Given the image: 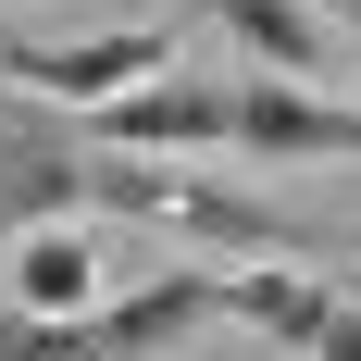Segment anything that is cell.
I'll list each match as a JSON object with an SVG mask.
<instances>
[{
    "label": "cell",
    "mask_w": 361,
    "mask_h": 361,
    "mask_svg": "<svg viewBox=\"0 0 361 361\" xmlns=\"http://www.w3.org/2000/svg\"><path fill=\"white\" fill-rule=\"evenodd\" d=\"M175 25H112V37H37L0 13V75L25 87V100H63V112H100L125 100V87H149V75H175Z\"/></svg>",
    "instance_id": "2"
},
{
    "label": "cell",
    "mask_w": 361,
    "mask_h": 361,
    "mask_svg": "<svg viewBox=\"0 0 361 361\" xmlns=\"http://www.w3.org/2000/svg\"><path fill=\"white\" fill-rule=\"evenodd\" d=\"M237 149L250 162H361V100H312L299 75H237Z\"/></svg>",
    "instance_id": "4"
},
{
    "label": "cell",
    "mask_w": 361,
    "mask_h": 361,
    "mask_svg": "<svg viewBox=\"0 0 361 361\" xmlns=\"http://www.w3.org/2000/svg\"><path fill=\"white\" fill-rule=\"evenodd\" d=\"M312 361H361V312H349V299H336V324H324V349H312Z\"/></svg>",
    "instance_id": "8"
},
{
    "label": "cell",
    "mask_w": 361,
    "mask_h": 361,
    "mask_svg": "<svg viewBox=\"0 0 361 361\" xmlns=\"http://www.w3.org/2000/svg\"><path fill=\"white\" fill-rule=\"evenodd\" d=\"M212 312H224V274H162V287L87 312V361H149V349H175L187 324H212Z\"/></svg>",
    "instance_id": "5"
},
{
    "label": "cell",
    "mask_w": 361,
    "mask_h": 361,
    "mask_svg": "<svg viewBox=\"0 0 361 361\" xmlns=\"http://www.w3.org/2000/svg\"><path fill=\"white\" fill-rule=\"evenodd\" d=\"M100 125V149H237V75H149V87H125V100L87 112Z\"/></svg>",
    "instance_id": "3"
},
{
    "label": "cell",
    "mask_w": 361,
    "mask_h": 361,
    "mask_svg": "<svg viewBox=\"0 0 361 361\" xmlns=\"http://www.w3.org/2000/svg\"><path fill=\"white\" fill-rule=\"evenodd\" d=\"M349 312H361V287H349Z\"/></svg>",
    "instance_id": "10"
},
{
    "label": "cell",
    "mask_w": 361,
    "mask_h": 361,
    "mask_svg": "<svg viewBox=\"0 0 361 361\" xmlns=\"http://www.w3.org/2000/svg\"><path fill=\"white\" fill-rule=\"evenodd\" d=\"M75 212H125V224H175L200 250H274V262H336L324 224L262 212L250 187L187 175V162H125V149H75L50 125H0V237H37V224Z\"/></svg>",
    "instance_id": "1"
},
{
    "label": "cell",
    "mask_w": 361,
    "mask_h": 361,
    "mask_svg": "<svg viewBox=\"0 0 361 361\" xmlns=\"http://www.w3.org/2000/svg\"><path fill=\"white\" fill-rule=\"evenodd\" d=\"M336 299H349L336 274H287V262H274V274H224V312H237V324H262L274 349H299V361L324 349V324H336Z\"/></svg>",
    "instance_id": "7"
},
{
    "label": "cell",
    "mask_w": 361,
    "mask_h": 361,
    "mask_svg": "<svg viewBox=\"0 0 361 361\" xmlns=\"http://www.w3.org/2000/svg\"><path fill=\"white\" fill-rule=\"evenodd\" d=\"M0 274H13V237H0Z\"/></svg>",
    "instance_id": "9"
},
{
    "label": "cell",
    "mask_w": 361,
    "mask_h": 361,
    "mask_svg": "<svg viewBox=\"0 0 361 361\" xmlns=\"http://www.w3.org/2000/svg\"><path fill=\"white\" fill-rule=\"evenodd\" d=\"M0 299H13V312H37V324H75V312H100V250H87L75 224H37V237H13Z\"/></svg>",
    "instance_id": "6"
}]
</instances>
